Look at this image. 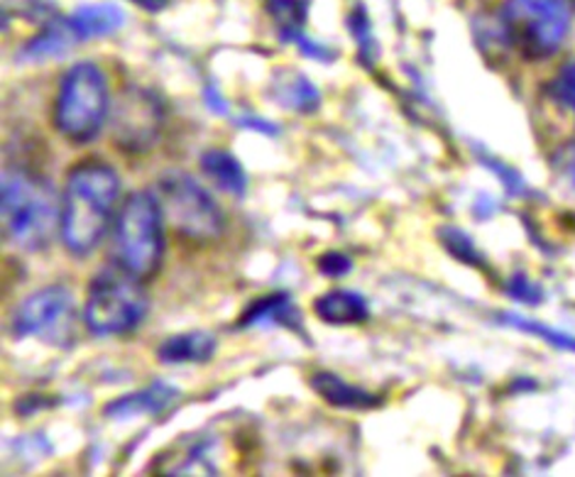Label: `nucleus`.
I'll use <instances>...</instances> for the list:
<instances>
[{"instance_id":"39448f33","label":"nucleus","mask_w":575,"mask_h":477,"mask_svg":"<svg viewBox=\"0 0 575 477\" xmlns=\"http://www.w3.org/2000/svg\"><path fill=\"white\" fill-rule=\"evenodd\" d=\"M148 316V296L140 280L128 270L108 268L88 284L84 324L94 336H126Z\"/></svg>"},{"instance_id":"4468645a","label":"nucleus","mask_w":575,"mask_h":477,"mask_svg":"<svg viewBox=\"0 0 575 477\" xmlns=\"http://www.w3.org/2000/svg\"><path fill=\"white\" fill-rule=\"evenodd\" d=\"M74 42H82L76 30L72 25V20H52L47 22L35 40L28 42V47L22 50V62H42L50 57H59L62 52L72 47Z\"/></svg>"},{"instance_id":"f8f14e48","label":"nucleus","mask_w":575,"mask_h":477,"mask_svg":"<svg viewBox=\"0 0 575 477\" xmlns=\"http://www.w3.org/2000/svg\"><path fill=\"white\" fill-rule=\"evenodd\" d=\"M176 397H180V392H176L174 387L158 382V384H150L148 390L132 392L128 397L116 399V402H110L106 406V416L128 419L138 414H158L162 409H167Z\"/></svg>"},{"instance_id":"a878e982","label":"nucleus","mask_w":575,"mask_h":477,"mask_svg":"<svg viewBox=\"0 0 575 477\" xmlns=\"http://www.w3.org/2000/svg\"><path fill=\"white\" fill-rule=\"evenodd\" d=\"M132 3L142 10H148V13H160V10L170 6V0H132Z\"/></svg>"},{"instance_id":"6e6552de","label":"nucleus","mask_w":575,"mask_h":477,"mask_svg":"<svg viewBox=\"0 0 575 477\" xmlns=\"http://www.w3.org/2000/svg\"><path fill=\"white\" fill-rule=\"evenodd\" d=\"M74 326L76 304L64 286H47L28 296L13 316L15 338L32 336L54 346H66L74 338Z\"/></svg>"},{"instance_id":"1a4fd4ad","label":"nucleus","mask_w":575,"mask_h":477,"mask_svg":"<svg viewBox=\"0 0 575 477\" xmlns=\"http://www.w3.org/2000/svg\"><path fill=\"white\" fill-rule=\"evenodd\" d=\"M162 108L160 101L148 91L130 88L116 106L113 132L116 142L128 152H145L160 138Z\"/></svg>"},{"instance_id":"412c9836","label":"nucleus","mask_w":575,"mask_h":477,"mask_svg":"<svg viewBox=\"0 0 575 477\" xmlns=\"http://www.w3.org/2000/svg\"><path fill=\"white\" fill-rule=\"evenodd\" d=\"M505 321H507V324H514V326H519V328H522V330H532V333H539L541 338L549 340V343H554L556 348H563V350H575V340H573V338H568V336H563V333H558V330H549V328H544V326L534 324V321L519 318V316H512V314H507V316H505Z\"/></svg>"},{"instance_id":"7ed1b4c3","label":"nucleus","mask_w":575,"mask_h":477,"mask_svg":"<svg viewBox=\"0 0 575 477\" xmlns=\"http://www.w3.org/2000/svg\"><path fill=\"white\" fill-rule=\"evenodd\" d=\"M160 198L150 192H135L120 208L113 232V250L118 264L140 282L152 280L164 254Z\"/></svg>"},{"instance_id":"0eeeda50","label":"nucleus","mask_w":575,"mask_h":477,"mask_svg":"<svg viewBox=\"0 0 575 477\" xmlns=\"http://www.w3.org/2000/svg\"><path fill=\"white\" fill-rule=\"evenodd\" d=\"M158 198L162 214L184 238L208 242L224 232L220 206L192 174L180 170L164 172L158 180Z\"/></svg>"},{"instance_id":"9d476101","label":"nucleus","mask_w":575,"mask_h":477,"mask_svg":"<svg viewBox=\"0 0 575 477\" xmlns=\"http://www.w3.org/2000/svg\"><path fill=\"white\" fill-rule=\"evenodd\" d=\"M218 350V340L214 333L208 330H192L180 333L162 343L158 348V360L167 365L182 362H208Z\"/></svg>"},{"instance_id":"393cba45","label":"nucleus","mask_w":575,"mask_h":477,"mask_svg":"<svg viewBox=\"0 0 575 477\" xmlns=\"http://www.w3.org/2000/svg\"><path fill=\"white\" fill-rule=\"evenodd\" d=\"M510 294L517 296V299H522V302H536V299H539V290L527 280L524 274H517L514 280L510 282Z\"/></svg>"},{"instance_id":"ddd939ff","label":"nucleus","mask_w":575,"mask_h":477,"mask_svg":"<svg viewBox=\"0 0 575 477\" xmlns=\"http://www.w3.org/2000/svg\"><path fill=\"white\" fill-rule=\"evenodd\" d=\"M202 172L211 180L220 192L230 196H242L248 188V174L242 170L240 160L228 150H208L202 154Z\"/></svg>"},{"instance_id":"dca6fc26","label":"nucleus","mask_w":575,"mask_h":477,"mask_svg":"<svg viewBox=\"0 0 575 477\" xmlns=\"http://www.w3.org/2000/svg\"><path fill=\"white\" fill-rule=\"evenodd\" d=\"M314 390L326 399L330 406L338 409H370L378 404V397H372L370 392L360 390L356 384H348L346 380H340L334 372H316L312 377Z\"/></svg>"},{"instance_id":"423d86ee","label":"nucleus","mask_w":575,"mask_h":477,"mask_svg":"<svg viewBox=\"0 0 575 477\" xmlns=\"http://www.w3.org/2000/svg\"><path fill=\"white\" fill-rule=\"evenodd\" d=\"M108 82L94 62L74 64L59 84L54 123L64 138L86 145L98 138L108 116Z\"/></svg>"},{"instance_id":"4be33fe9","label":"nucleus","mask_w":575,"mask_h":477,"mask_svg":"<svg viewBox=\"0 0 575 477\" xmlns=\"http://www.w3.org/2000/svg\"><path fill=\"white\" fill-rule=\"evenodd\" d=\"M318 270L326 277H346L352 270V260L338 250H328L318 258Z\"/></svg>"},{"instance_id":"a211bd4d","label":"nucleus","mask_w":575,"mask_h":477,"mask_svg":"<svg viewBox=\"0 0 575 477\" xmlns=\"http://www.w3.org/2000/svg\"><path fill=\"white\" fill-rule=\"evenodd\" d=\"M278 82V101L286 108L299 110V113H314L318 108V91L316 86L306 79L304 74L280 76Z\"/></svg>"},{"instance_id":"b1692460","label":"nucleus","mask_w":575,"mask_h":477,"mask_svg":"<svg viewBox=\"0 0 575 477\" xmlns=\"http://www.w3.org/2000/svg\"><path fill=\"white\" fill-rule=\"evenodd\" d=\"M556 170L568 182L571 188H575V142L568 145L563 152H558L556 158Z\"/></svg>"},{"instance_id":"aec40b11","label":"nucleus","mask_w":575,"mask_h":477,"mask_svg":"<svg viewBox=\"0 0 575 477\" xmlns=\"http://www.w3.org/2000/svg\"><path fill=\"white\" fill-rule=\"evenodd\" d=\"M551 94H554V98L563 108H568L571 113H575V59L563 66L561 74L556 76L554 88H551Z\"/></svg>"},{"instance_id":"6ab92c4d","label":"nucleus","mask_w":575,"mask_h":477,"mask_svg":"<svg viewBox=\"0 0 575 477\" xmlns=\"http://www.w3.org/2000/svg\"><path fill=\"white\" fill-rule=\"evenodd\" d=\"M268 10H270V15L274 18V22L280 25L282 37L286 42H296L299 37L304 35L302 28L306 22L308 0H270Z\"/></svg>"},{"instance_id":"9b49d317","label":"nucleus","mask_w":575,"mask_h":477,"mask_svg":"<svg viewBox=\"0 0 575 477\" xmlns=\"http://www.w3.org/2000/svg\"><path fill=\"white\" fill-rule=\"evenodd\" d=\"M316 316L330 326H356L368 318V302L350 290H334L314 302Z\"/></svg>"},{"instance_id":"f257e3e1","label":"nucleus","mask_w":575,"mask_h":477,"mask_svg":"<svg viewBox=\"0 0 575 477\" xmlns=\"http://www.w3.org/2000/svg\"><path fill=\"white\" fill-rule=\"evenodd\" d=\"M120 196L113 166L84 162L69 174L62 196V240L76 258H86L106 236Z\"/></svg>"},{"instance_id":"2eb2a0df","label":"nucleus","mask_w":575,"mask_h":477,"mask_svg":"<svg viewBox=\"0 0 575 477\" xmlns=\"http://www.w3.org/2000/svg\"><path fill=\"white\" fill-rule=\"evenodd\" d=\"M69 20L79 40H91L108 35V32H116L126 22V13L113 3H96L76 8Z\"/></svg>"},{"instance_id":"f3484780","label":"nucleus","mask_w":575,"mask_h":477,"mask_svg":"<svg viewBox=\"0 0 575 477\" xmlns=\"http://www.w3.org/2000/svg\"><path fill=\"white\" fill-rule=\"evenodd\" d=\"M294 316L296 308L290 302L286 294H270L258 299L256 304H250L246 308V314L240 318V326H260V324H280V326H290L294 328Z\"/></svg>"},{"instance_id":"20e7f679","label":"nucleus","mask_w":575,"mask_h":477,"mask_svg":"<svg viewBox=\"0 0 575 477\" xmlns=\"http://www.w3.org/2000/svg\"><path fill=\"white\" fill-rule=\"evenodd\" d=\"M573 0H507L500 10L502 37L527 59H546L566 40Z\"/></svg>"},{"instance_id":"f03ea898","label":"nucleus","mask_w":575,"mask_h":477,"mask_svg":"<svg viewBox=\"0 0 575 477\" xmlns=\"http://www.w3.org/2000/svg\"><path fill=\"white\" fill-rule=\"evenodd\" d=\"M3 230L13 246L37 252L50 246L54 230L62 228V206L54 188L20 170L3 172Z\"/></svg>"},{"instance_id":"5701e85b","label":"nucleus","mask_w":575,"mask_h":477,"mask_svg":"<svg viewBox=\"0 0 575 477\" xmlns=\"http://www.w3.org/2000/svg\"><path fill=\"white\" fill-rule=\"evenodd\" d=\"M444 238H446V242H448V248H451V252L453 254H458L460 260H466V262H478V252H475V246L473 242L463 236L460 230H448V232H444Z\"/></svg>"}]
</instances>
